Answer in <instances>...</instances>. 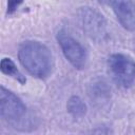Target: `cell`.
I'll use <instances>...</instances> for the list:
<instances>
[{
	"mask_svg": "<svg viewBox=\"0 0 135 135\" xmlns=\"http://www.w3.org/2000/svg\"><path fill=\"white\" fill-rule=\"evenodd\" d=\"M18 58L22 66L33 76L44 79L52 74L54 59L50 49L40 41L26 40L19 46Z\"/></svg>",
	"mask_w": 135,
	"mask_h": 135,
	"instance_id": "1",
	"label": "cell"
},
{
	"mask_svg": "<svg viewBox=\"0 0 135 135\" xmlns=\"http://www.w3.org/2000/svg\"><path fill=\"white\" fill-rule=\"evenodd\" d=\"M108 71L114 82L121 88H130L135 81V61L126 54L115 53L107 60Z\"/></svg>",
	"mask_w": 135,
	"mask_h": 135,
	"instance_id": "2",
	"label": "cell"
},
{
	"mask_svg": "<svg viewBox=\"0 0 135 135\" xmlns=\"http://www.w3.org/2000/svg\"><path fill=\"white\" fill-rule=\"evenodd\" d=\"M0 115L3 120L19 129L26 117V107L12 91L0 86Z\"/></svg>",
	"mask_w": 135,
	"mask_h": 135,
	"instance_id": "3",
	"label": "cell"
},
{
	"mask_svg": "<svg viewBox=\"0 0 135 135\" xmlns=\"http://www.w3.org/2000/svg\"><path fill=\"white\" fill-rule=\"evenodd\" d=\"M78 18L83 32L96 42L104 41L108 37V25L103 16L92 7H81L78 11Z\"/></svg>",
	"mask_w": 135,
	"mask_h": 135,
	"instance_id": "4",
	"label": "cell"
},
{
	"mask_svg": "<svg viewBox=\"0 0 135 135\" xmlns=\"http://www.w3.org/2000/svg\"><path fill=\"white\" fill-rule=\"evenodd\" d=\"M56 38L66 60L75 69L81 70L85 68L88 55L82 44L64 30H60L57 33Z\"/></svg>",
	"mask_w": 135,
	"mask_h": 135,
	"instance_id": "5",
	"label": "cell"
},
{
	"mask_svg": "<svg viewBox=\"0 0 135 135\" xmlns=\"http://www.w3.org/2000/svg\"><path fill=\"white\" fill-rule=\"evenodd\" d=\"M112 8L119 23L128 31L135 32V3L131 0H98Z\"/></svg>",
	"mask_w": 135,
	"mask_h": 135,
	"instance_id": "6",
	"label": "cell"
},
{
	"mask_svg": "<svg viewBox=\"0 0 135 135\" xmlns=\"http://www.w3.org/2000/svg\"><path fill=\"white\" fill-rule=\"evenodd\" d=\"M0 70L3 74L13 77L14 79H16L17 81H19L21 84H24L26 82L25 76L18 70V68L16 66L15 62L9 59V58H3L1 60L0 63Z\"/></svg>",
	"mask_w": 135,
	"mask_h": 135,
	"instance_id": "7",
	"label": "cell"
},
{
	"mask_svg": "<svg viewBox=\"0 0 135 135\" xmlns=\"http://www.w3.org/2000/svg\"><path fill=\"white\" fill-rule=\"evenodd\" d=\"M66 109L74 118H81L86 113V105L79 96H72L68 100Z\"/></svg>",
	"mask_w": 135,
	"mask_h": 135,
	"instance_id": "8",
	"label": "cell"
},
{
	"mask_svg": "<svg viewBox=\"0 0 135 135\" xmlns=\"http://www.w3.org/2000/svg\"><path fill=\"white\" fill-rule=\"evenodd\" d=\"M22 2L23 0H7V14L12 15L15 13Z\"/></svg>",
	"mask_w": 135,
	"mask_h": 135,
	"instance_id": "9",
	"label": "cell"
}]
</instances>
